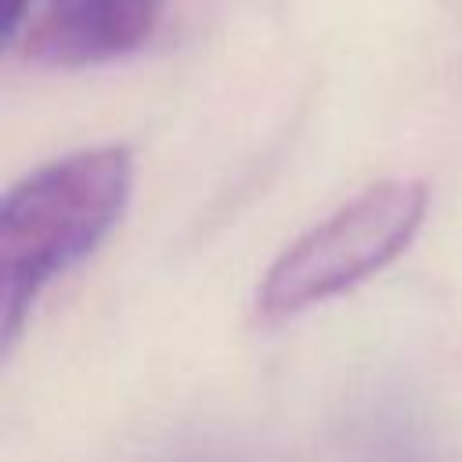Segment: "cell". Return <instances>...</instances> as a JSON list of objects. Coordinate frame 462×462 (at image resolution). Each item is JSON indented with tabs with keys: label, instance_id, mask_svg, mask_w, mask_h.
<instances>
[{
	"label": "cell",
	"instance_id": "6da1fadb",
	"mask_svg": "<svg viewBox=\"0 0 462 462\" xmlns=\"http://www.w3.org/2000/svg\"><path fill=\"white\" fill-rule=\"evenodd\" d=\"M137 162L126 144H94L14 180L0 202V328L14 346L32 303L87 260L123 220Z\"/></svg>",
	"mask_w": 462,
	"mask_h": 462
},
{
	"label": "cell",
	"instance_id": "7a4b0ae2",
	"mask_svg": "<svg viewBox=\"0 0 462 462\" xmlns=\"http://www.w3.org/2000/svg\"><path fill=\"white\" fill-rule=\"evenodd\" d=\"M426 213L430 184L422 177H386L361 188L267 263L256 285V314L285 321L350 292L415 242Z\"/></svg>",
	"mask_w": 462,
	"mask_h": 462
},
{
	"label": "cell",
	"instance_id": "3957f363",
	"mask_svg": "<svg viewBox=\"0 0 462 462\" xmlns=\"http://www.w3.org/2000/svg\"><path fill=\"white\" fill-rule=\"evenodd\" d=\"M166 0H43L22 32V54L51 69H90L134 54Z\"/></svg>",
	"mask_w": 462,
	"mask_h": 462
},
{
	"label": "cell",
	"instance_id": "277c9868",
	"mask_svg": "<svg viewBox=\"0 0 462 462\" xmlns=\"http://www.w3.org/2000/svg\"><path fill=\"white\" fill-rule=\"evenodd\" d=\"M32 0H0V32L7 43H14L25 32V14Z\"/></svg>",
	"mask_w": 462,
	"mask_h": 462
}]
</instances>
